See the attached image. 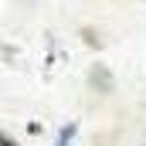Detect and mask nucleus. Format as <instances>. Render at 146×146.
I'll return each instance as SVG.
<instances>
[{"label": "nucleus", "instance_id": "nucleus-1", "mask_svg": "<svg viewBox=\"0 0 146 146\" xmlns=\"http://www.w3.org/2000/svg\"><path fill=\"white\" fill-rule=\"evenodd\" d=\"M0 146H17V143H14V139H10L7 133H0Z\"/></svg>", "mask_w": 146, "mask_h": 146}]
</instances>
